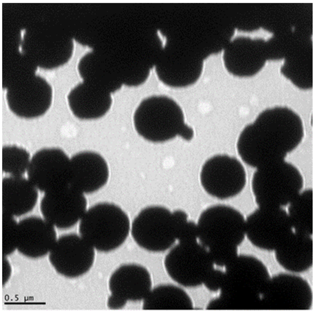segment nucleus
<instances>
[{"label":"nucleus","mask_w":315,"mask_h":313,"mask_svg":"<svg viewBox=\"0 0 315 313\" xmlns=\"http://www.w3.org/2000/svg\"><path fill=\"white\" fill-rule=\"evenodd\" d=\"M70 161L60 149H41L31 159L27 171L28 179L45 193L63 188L70 183Z\"/></svg>","instance_id":"nucleus-7"},{"label":"nucleus","mask_w":315,"mask_h":313,"mask_svg":"<svg viewBox=\"0 0 315 313\" xmlns=\"http://www.w3.org/2000/svg\"><path fill=\"white\" fill-rule=\"evenodd\" d=\"M167 38L166 36L164 35L163 40L161 42V48L162 49H165L167 44Z\"/></svg>","instance_id":"nucleus-20"},{"label":"nucleus","mask_w":315,"mask_h":313,"mask_svg":"<svg viewBox=\"0 0 315 313\" xmlns=\"http://www.w3.org/2000/svg\"><path fill=\"white\" fill-rule=\"evenodd\" d=\"M201 184L212 197L220 200L232 198L241 192L247 182L243 165L236 158L218 155L207 160L200 174Z\"/></svg>","instance_id":"nucleus-5"},{"label":"nucleus","mask_w":315,"mask_h":313,"mask_svg":"<svg viewBox=\"0 0 315 313\" xmlns=\"http://www.w3.org/2000/svg\"><path fill=\"white\" fill-rule=\"evenodd\" d=\"M131 232L141 247L151 252H162L170 248L177 240V223L173 212L167 208L150 206L142 209L134 219Z\"/></svg>","instance_id":"nucleus-3"},{"label":"nucleus","mask_w":315,"mask_h":313,"mask_svg":"<svg viewBox=\"0 0 315 313\" xmlns=\"http://www.w3.org/2000/svg\"><path fill=\"white\" fill-rule=\"evenodd\" d=\"M111 94L82 82L70 90L67 100L75 117L82 120H94L103 117L109 112L112 104Z\"/></svg>","instance_id":"nucleus-11"},{"label":"nucleus","mask_w":315,"mask_h":313,"mask_svg":"<svg viewBox=\"0 0 315 313\" xmlns=\"http://www.w3.org/2000/svg\"><path fill=\"white\" fill-rule=\"evenodd\" d=\"M152 284L147 269L135 264L120 266L113 273L109 282L111 295L126 303L143 300L152 290Z\"/></svg>","instance_id":"nucleus-10"},{"label":"nucleus","mask_w":315,"mask_h":313,"mask_svg":"<svg viewBox=\"0 0 315 313\" xmlns=\"http://www.w3.org/2000/svg\"><path fill=\"white\" fill-rule=\"evenodd\" d=\"M13 216L2 213V240L4 244L13 245L17 243L18 223Z\"/></svg>","instance_id":"nucleus-19"},{"label":"nucleus","mask_w":315,"mask_h":313,"mask_svg":"<svg viewBox=\"0 0 315 313\" xmlns=\"http://www.w3.org/2000/svg\"><path fill=\"white\" fill-rule=\"evenodd\" d=\"M190 299L184 289L171 284L158 286L152 289L143 300L144 310H179L186 307ZM192 305V304H191Z\"/></svg>","instance_id":"nucleus-16"},{"label":"nucleus","mask_w":315,"mask_h":313,"mask_svg":"<svg viewBox=\"0 0 315 313\" xmlns=\"http://www.w3.org/2000/svg\"><path fill=\"white\" fill-rule=\"evenodd\" d=\"M31 159L24 149L15 145L3 147L2 150L3 171L11 176H22L28 168Z\"/></svg>","instance_id":"nucleus-18"},{"label":"nucleus","mask_w":315,"mask_h":313,"mask_svg":"<svg viewBox=\"0 0 315 313\" xmlns=\"http://www.w3.org/2000/svg\"><path fill=\"white\" fill-rule=\"evenodd\" d=\"M300 142L293 149L286 153L284 158L285 163L295 167L302 179V185L298 193L301 195L313 190L314 186V136L312 130H303Z\"/></svg>","instance_id":"nucleus-14"},{"label":"nucleus","mask_w":315,"mask_h":313,"mask_svg":"<svg viewBox=\"0 0 315 313\" xmlns=\"http://www.w3.org/2000/svg\"><path fill=\"white\" fill-rule=\"evenodd\" d=\"M70 183L84 194L94 193L107 183L109 171L107 163L100 154L85 151L70 158Z\"/></svg>","instance_id":"nucleus-9"},{"label":"nucleus","mask_w":315,"mask_h":313,"mask_svg":"<svg viewBox=\"0 0 315 313\" xmlns=\"http://www.w3.org/2000/svg\"><path fill=\"white\" fill-rule=\"evenodd\" d=\"M5 87L9 109L19 117H40L51 106L52 87L45 79L35 74L20 76L8 82Z\"/></svg>","instance_id":"nucleus-4"},{"label":"nucleus","mask_w":315,"mask_h":313,"mask_svg":"<svg viewBox=\"0 0 315 313\" xmlns=\"http://www.w3.org/2000/svg\"><path fill=\"white\" fill-rule=\"evenodd\" d=\"M135 128L141 136L152 142H162L177 136L189 141L193 129L185 122L183 111L177 103L165 95H154L142 100L133 117Z\"/></svg>","instance_id":"nucleus-1"},{"label":"nucleus","mask_w":315,"mask_h":313,"mask_svg":"<svg viewBox=\"0 0 315 313\" xmlns=\"http://www.w3.org/2000/svg\"><path fill=\"white\" fill-rule=\"evenodd\" d=\"M54 226L45 219L31 217L18 223L17 243L26 249H43L54 244Z\"/></svg>","instance_id":"nucleus-15"},{"label":"nucleus","mask_w":315,"mask_h":313,"mask_svg":"<svg viewBox=\"0 0 315 313\" xmlns=\"http://www.w3.org/2000/svg\"><path fill=\"white\" fill-rule=\"evenodd\" d=\"M245 219L239 211L230 206L217 205L204 210L197 224V239L204 246L218 242L240 245L244 240Z\"/></svg>","instance_id":"nucleus-6"},{"label":"nucleus","mask_w":315,"mask_h":313,"mask_svg":"<svg viewBox=\"0 0 315 313\" xmlns=\"http://www.w3.org/2000/svg\"><path fill=\"white\" fill-rule=\"evenodd\" d=\"M156 33L159 40L161 42L163 39L164 35L162 34L161 30L159 29H157Z\"/></svg>","instance_id":"nucleus-21"},{"label":"nucleus","mask_w":315,"mask_h":313,"mask_svg":"<svg viewBox=\"0 0 315 313\" xmlns=\"http://www.w3.org/2000/svg\"><path fill=\"white\" fill-rule=\"evenodd\" d=\"M55 244L64 256V271L68 276L79 277L91 268L94 261L95 249L79 234L64 235Z\"/></svg>","instance_id":"nucleus-12"},{"label":"nucleus","mask_w":315,"mask_h":313,"mask_svg":"<svg viewBox=\"0 0 315 313\" xmlns=\"http://www.w3.org/2000/svg\"><path fill=\"white\" fill-rule=\"evenodd\" d=\"M247 242L248 247L242 250V256L253 257L260 261L266 268L271 278L281 274L294 275V272L285 269L278 261L275 250L261 247L250 239L247 240Z\"/></svg>","instance_id":"nucleus-17"},{"label":"nucleus","mask_w":315,"mask_h":313,"mask_svg":"<svg viewBox=\"0 0 315 313\" xmlns=\"http://www.w3.org/2000/svg\"><path fill=\"white\" fill-rule=\"evenodd\" d=\"M128 216L119 206L102 202L87 209L79 222V234L94 249L108 252L121 246L130 230Z\"/></svg>","instance_id":"nucleus-2"},{"label":"nucleus","mask_w":315,"mask_h":313,"mask_svg":"<svg viewBox=\"0 0 315 313\" xmlns=\"http://www.w3.org/2000/svg\"><path fill=\"white\" fill-rule=\"evenodd\" d=\"M37 189L28 179L10 176L2 182V213L13 216L30 211L36 202Z\"/></svg>","instance_id":"nucleus-13"},{"label":"nucleus","mask_w":315,"mask_h":313,"mask_svg":"<svg viewBox=\"0 0 315 313\" xmlns=\"http://www.w3.org/2000/svg\"><path fill=\"white\" fill-rule=\"evenodd\" d=\"M85 194L70 184L46 193L41 209L46 220L54 226L67 229L79 222L87 209Z\"/></svg>","instance_id":"nucleus-8"}]
</instances>
